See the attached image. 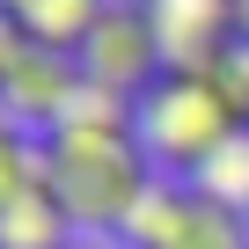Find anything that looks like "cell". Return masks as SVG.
<instances>
[{
    "label": "cell",
    "instance_id": "52a82bcc",
    "mask_svg": "<svg viewBox=\"0 0 249 249\" xmlns=\"http://www.w3.org/2000/svg\"><path fill=\"white\" fill-rule=\"evenodd\" d=\"M161 249H249V220H234L227 205H213L191 183L183 205H176V220H169V234H161Z\"/></svg>",
    "mask_w": 249,
    "mask_h": 249
},
{
    "label": "cell",
    "instance_id": "5bb4252c",
    "mask_svg": "<svg viewBox=\"0 0 249 249\" xmlns=\"http://www.w3.org/2000/svg\"><path fill=\"white\" fill-rule=\"evenodd\" d=\"M15 8H22V0H0V15H15Z\"/></svg>",
    "mask_w": 249,
    "mask_h": 249
},
{
    "label": "cell",
    "instance_id": "6da1fadb",
    "mask_svg": "<svg viewBox=\"0 0 249 249\" xmlns=\"http://www.w3.org/2000/svg\"><path fill=\"white\" fill-rule=\"evenodd\" d=\"M154 176L161 169L147 161L132 117L124 124H59V132H44V183L59 191V205L73 213L81 234H95V227L117 234Z\"/></svg>",
    "mask_w": 249,
    "mask_h": 249
},
{
    "label": "cell",
    "instance_id": "8992f818",
    "mask_svg": "<svg viewBox=\"0 0 249 249\" xmlns=\"http://www.w3.org/2000/svg\"><path fill=\"white\" fill-rule=\"evenodd\" d=\"M73 242H81V227H73V213L59 205V191L44 176L22 183L0 205V249H73Z\"/></svg>",
    "mask_w": 249,
    "mask_h": 249
},
{
    "label": "cell",
    "instance_id": "8fae6325",
    "mask_svg": "<svg viewBox=\"0 0 249 249\" xmlns=\"http://www.w3.org/2000/svg\"><path fill=\"white\" fill-rule=\"evenodd\" d=\"M213 73L227 81V95H234V110L249 117V37H242V44H234V52H227L220 66H213Z\"/></svg>",
    "mask_w": 249,
    "mask_h": 249
},
{
    "label": "cell",
    "instance_id": "277c9868",
    "mask_svg": "<svg viewBox=\"0 0 249 249\" xmlns=\"http://www.w3.org/2000/svg\"><path fill=\"white\" fill-rule=\"evenodd\" d=\"M81 88H88L81 52H52V44H30V37H22V52H15V66H8V95H0V110L22 117L30 132L44 140L52 124L73 110V95H81Z\"/></svg>",
    "mask_w": 249,
    "mask_h": 249
},
{
    "label": "cell",
    "instance_id": "7c38bea8",
    "mask_svg": "<svg viewBox=\"0 0 249 249\" xmlns=\"http://www.w3.org/2000/svg\"><path fill=\"white\" fill-rule=\"evenodd\" d=\"M15 52H22V30H15V15H0V95H8V66H15Z\"/></svg>",
    "mask_w": 249,
    "mask_h": 249
},
{
    "label": "cell",
    "instance_id": "9c48e42d",
    "mask_svg": "<svg viewBox=\"0 0 249 249\" xmlns=\"http://www.w3.org/2000/svg\"><path fill=\"white\" fill-rule=\"evenodd\" d=\"M191 183H198L213 205H227L234 220H249V124H234V132L220 140V154H213Z\"/></svg>",
    "mask_w": 249,
    "mask_h": 249
},
{
    "label": "cell",
    "instance_id": "30bf717a",
    "mask_svg": "<svg viewBox=\"0 0 249 249\" xmlns=\"http://www.w3.org/2000/svg\"><path fill=\"white\" fill-rule=\"evenodd\" d=\"M37 176H44V140L30 132L22 117L0 110V205H8L22 183H37Z\"/></svg>",
    "mask_w": 249,
    "mask_h": 249
},
{
    "label": "cell",
    "instance_id": "9a60e30c",
    "mask_svg": "<svg viewBox=\"0 0 249 249\" xmlns=\"http://www.w3.org/2000/svg\"><path fill=\"white\" fill-rule=\"evenodd\" d=\"M242 37H249V0H242Z\"/></svg>",
    "mask_w": 249,
    "mask_h": 249
},
{
    "label": "cell",
    "instance_id": "3957f363",
    "mask_svg": "<svg viewBox=\"0 0 249 249\" xmlns=\"http://www.w3.org/2000/svg\"><path fill=\"white\" fill-rule=\"evenodd\" d=\"M81 73H88L95 88L124 95V103H140V95L169 73L161 37H154V22H147L140 0H110V8H103V22H95L88 44H81Z\"/></svg>",
    "mask_w": 249,
    "mask_h": 249
},
{
    "label": "cell",
    "instance_id": "ba28073f",
    "mask_svg": "<svg viewBox=\"0 0 249 249\" xmlns=\"http://www.w3.org/2000/svg\"><path fill=\"white\" fill-rule=\"evenodd\" d=\"M103 8H110V0H22V8H15V30H22L30 44L81 52V44H88V30L103 22Z\"/></svg>",
    "mask_w": 249,
    "mask_h": 249
},
{
    "label": "cell",
    "instance_id": "5b68a950",
    "mask_svg": "<svg viewBox=\"0 0 249 249\" xmlns=\"http://www.w3.org/2000/svg\"><path fill=\"white\" fill-rule=\"evenodd\" d=\"M169 66H220L242 44V0H140Z\"/></svg>",
    "mask_w": 249,
    "mask_h": 249
},
{
    "label": "cell",
    "instance_id": "7a4b0ae2",
    "mask_svg": "<svg viewBox=\"0 0 249 249\" xmlns=\"http://www.w3.org/2000/svg\"><path fill=\"white\" fill-rule=\"evenodd\" d=\"M234 124H249V117L234 110V95L213 66H169L132 103V132H140V147L161 176H198Z\"/></svg>",
    "mask_w": 249,
    "mask_h": 249
},
{
    "label": "cell",
    "instance_id": "4fadbf2b",
    "mask_svg": "<svg viewBox=\"0 0 249 249\" xmlns=\"http://www.w3.org/2000/svg\"><path fill=\"white\" fill-rule=\"evenodd\" d=\"M73 249H117V242H95V234H81V242H73Z\"/></svg>",
    "mask_w": 249,
    "mask_h": 249
}]
</instances>
